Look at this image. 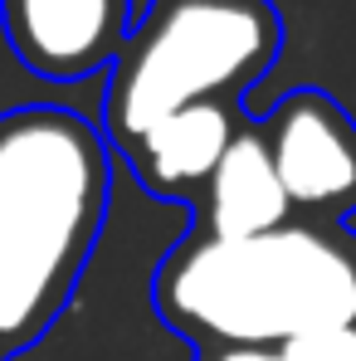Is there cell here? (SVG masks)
Returning a JSON list of instances; mask_svg holds the SVG:
<instances>
[{
  "instance_id": "8992f818",
  "label": "cell",
  "mask_w": 356,
  "mask_h": 361,
  "mask_svg": "<svg viewBox=\"0 0 356 361\" xmlns=\"http://www.w3.org/2000/svg\"><path fill=\"white\" fill-rule=\"evenodd\" d=\"M244 122H249L244 103H195L156 122L122 157L147 195L166 205H195V195L205 190L210 171L220 166V157L230 152Z\"/></svg>"
},
{
  "instance_id": "6da1fadb",
  "label": "cell",
  "mask_w": 356,
  "mask_h": 361,
  "mask_svg": "<svg viewBox=\"0 0 356 361\" xmlns=\"http://www.w3.org/2000/svg\"><path fill=\"white\" fill-rule=\"evenodd\" d=\"M108 137L68 108L0 113V352L39 342L108 220Z\"/></svg>"
},
{
  "instance_id": "ba28073f",
  "label": "cell",
  "mask_w": 356,
  "mask_h": 361,
  "mask_svg": "<svg viewBox=\"0 0 356 361\" xmlns=\"http://www.w3.org/2000/svg\"><path fill=\"white\" fill-rule=\"evenodd\" d=\"M288 361H356V322H332L283 342Z\"/></svg>"
},
{
  "instance_id": "5b68a950",
  "label": "cell",
  "mask_w": 356,
  "mask_h": 361,
  "mask_svg": "<svg viewBox=\"0 0 356 361\" xmlns=\"http://www.w3.org/2000/svg\"><path fill=\"white\" fill-rule=\"evenodd\" d=\"M0 25L30 73L73 83L113 68L132 35V0H0Z\"/></svg>"
},
{
  "instance_id": "7a4b0ae2",
  "label": "cell",
  "mask_w": 356,
  "mask_h": 361,
  "mask_svg": "<svg viewBox=\"0 0 356 361\" xmlns=\"http://www.w3.org/2000/svg\"><path fill=\"white\" fill-rule=\"evenodd\" d=\"M152 302L195 347H283L356 322V235L317 220H288L254 240L190 230L156 264Z\"/></svg>"
},
{
  "instance_id": "277c9868",
  "label": "cell",
  "mask_w": 356,
  "mask_h": 361,
  "mask_svg": "<svg viewBox=\"0 0 356 361\" xmlns=\"http://www.w3.org/2000/svg\"><path fill=\"white\" fill-rule=\"evenodd\" d=\"M259 132L269 142V157L293 205V220L347 225V215H356L352 113L322 88H293L259 118Z\"/></svg>"
},
{
  "instance_id": "52a82bcc",
  "label": "cell",
  "mask_w": 356,
  "mask_h": 361,
  "mask_svg": "<svg viewBox=\"0 0 356 361\" xmlns=\"http://www.w3.org/2000/svg\"><path fill=\"white\" fill-rule=\"evenodd\" d=\"M293 220V205L283 195V180L274 171L269 142L259 132V118L239 127L230 152L210 171L205 190L195 195V235L210 240H254L269 230H283Z\"/></svg>"
},
{
  "instance_id": "9c48e42d",
  "label": "cell",
  "mask_w": 356,
  "mask_h": 361,
  "mask_svg": "<svg viewBox=\"0 0 356 361\" xmlns=\"http://www.w3.org/2000/svg\"><path fill=\"white\" fill-rule=\"evenodd\" d=\"M195 361H288L283 347H195Z\"/></svg>"
},
{
  "instance_id": "3957f363",
  "label": "cell",
  "mask_w": 356,
  "mask_h": 361,
  "mask_svg": "<svg viewBox=\"0 0 356 361\" xmlns=\"http://www.w3.org/2000/svg\"><path fill=\"white\" fill-rule=\"evenodd\" d=\"M283 49L274 0H152L108 68L103 132L127 152L195 103H244Z\"/></svg>"
},
{
  "instance_id": "30bf717a",
  "label": "cell",
  "mask_w": 356,
  "mask_h": 361,
  "mask_svg": "<svg viewBox=\"0 0 356 361\" xmlns=\"http://www.w3.org/2000/svg\"><path fill=\"white\" fill-rule=\"evenodd\" d=\"M0 361H5V352H0Z\"/></svg>"
}]
</instances>
